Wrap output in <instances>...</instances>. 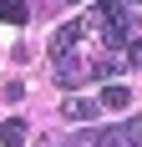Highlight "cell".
I'll use <instances>...</instances> for the list:
<instances>
[{
    "mask_svg": "<svg viewBox=\"0 0 142 147\" xmlns=\"http://www.w3.org/2000/svg\"><path fill=\"white\" fill-rule=\"evenodd\" d=\"M81 30H97V36H101L107 46H112V51H122V41L132 36L127 5H117V0H101L97 10H91V20H81Z\"/></svg>",
    "mask_w": 142,
    "mask_h": 147,
    "instance_id": "1",
    "label": "cell"
},
{
    "mask_svg": "<svg viewBox=\"0 0 142 147\" xmlns=\"http://www.w3.org/2000/svg\"><path fill=\"white\" fill-rule=\"evenodd\" d=\"M56 81L61 86H81V81H91V66L76 51H56Z\"/></svg>",
    "mask_w": 142,
    "mask_h": 147,
    "instance_id": "2",
    "label": "cell"
},
{
    "mask_svg": "<svg viewBox=\"0 0 142 147\" xmlns=\"http://www.w3.org/2000/svg\"><path fill=\"white\" fill-rule=\"evenodd\" d=\"M61 117L66 122H91V117H101V107H97V96H66L61 102Z\"/></svg>",
    "mask_w": 142,
    "mask_h": 147,
    "instance_id": "3",
    "label": "cell"
},
{
    "mask_svg": "<svg viewBox=\"0 0 142 147\" xmlns=\"http://www.w3.org/2000/svg\"><path fill=\"white\" fill-rule=\"evenodd\" d=\"M97 107H101V112H107V107H112V112H127V107H132V91L117 86V81H107V86H101V96H97Z\"/></svg>",
    "mask_w": 142,
    "mask_h": 147,
    "instance_id": "4",
    "label": "cell"
},
{
    "mask_svg": "<svg viewBox=\"0 0 142 147\" xmlns=\"http://www.w3.org/2000/svg\"><path fill=\"white\" fill-rule=\"evenodd\" d=\"M107 132H112V142H117V147H142V117L117 122V127H107Z\"/></svg>",
    "mask_w": 142,
    "mask_h": 147,
    "instance_id": "5",
    "label": "cell"
},
{
    "mask_svg": "<svg viewBox=\"0 0 142 147\" xmlns=\"http://www.w3.org/2000/svg\"><path fill=\"white\" fill-rule=\"evenodd\" d=\"M76 41H81V20H66V26H56V36H51V51H71Z\"/></svg>",
    "mask_w": 142,
    "mask_h": 147,
    "instance_id": "6",
    "label": "cell"
},
{
    "mask_svg": "<svg viewBox=\"0 0 142 147\" xmlns=\"http://www.w3.org/2000/svg\"><path fill=\"white\" fill-rule=\"evenodd\" d=\"M0 20H5V26H26V20H30L26 0H0Z\"/></svg>",
    "mask_w": 142,
    "mask_h": 147,
    "instance_id": "7",
    "label": "cell"
},
{
    "mask_svg": "<svg viewBox=\"0 0 142 147\" xmlns=\"http://www.w3.org/2000/svg\"><path fill=\"white\" fill-rule=\"evenodd\" d=\"M0 147H26V122H5L0 127Z\"/></svg>",
    "mask_w": 142,
    "mask_h": 147,
    "instance_id": "8",
    "label": "cell"
},
{
    "mask_svg": "<svg viewBox=\"0 0 142 147\" xmlns=\"http://www.w3.org/2000/svg\"><path fill=\"white\" fill-rule=\"evenodd\" d=\"M127 66H142V46H132V51H127Z\"/></svg>",
    "mask_w": 142,
    "mask_h": 147,
    "instance_id": "9",
    "label": "cell"
},
{
    "mask_svg": "<svg viewBox=\"0 0 142 147\" xmlns=\"http://www.w3.org/2000/svg\"><path fill=\"white\" fill-rule=\"evenodd\" d=\"M117 5H142V0H117Z\"/></svg>",
    "mask_w": 142,
    "mask_h": 147,
    "instance_id": "10",
    "label": "cell"
},
{
    "mask_svg": "<svg viewBox=\"0 0 142 147\" xmlns=\"http://www.w3.org/2000/svg\"><path fill=\"white\" fill-rule=\"evenodd\" d=\"M66 5H76V0H66Z\"/></svg>",
    "mask_w": 142,
    "mask_h": 147,
    "instance_id": "11",
    "label": "cell"
}]
</instances>
